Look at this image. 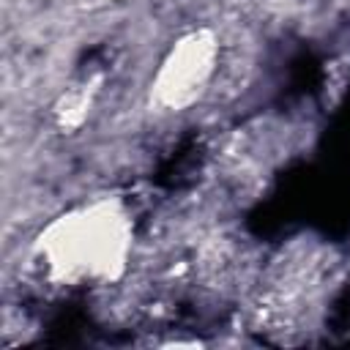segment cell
I'll return each instance as SVG.
<instances>
[{"instance_id":"2","label":"cell","mask_w":350,"mask_h":350,"mask_svg":"<svg viewBox=\"0 0 350 350\" xmlns=\"http://www.w3.org/2000/svg\"><path fill=\"white\" fill-rule=\"evenodd\" d=\"M224 46L219 30L194 25L180 30L159 55L150 79L148 101L164 115H183L194 109L219 82Z\"/></svg>"},{"instance_id":"4","label":"cell","mask_w":350,"mask_h":350,"mask_svg":"<svg viewBox=\"0 0 350 350\" xmlns=\"http://www.w3.org/2000/svg\"><path fill=\"white\" fill-rule=\"evenodd\" d=\"M104 3H118V0H104Z\"/></svg>"},{"instance_id":"3","label":"cell","mask_w":350,"mask_h":350,"mask_svg":"<svg viewBox=\"0 0 350 350\" xmlns=\"http://www.w3.org/2000/svg\"><path fill=\"white\" fill-rule=\"evenodd\" d=\"M101 85H104L101 74H85L57 93L49 115L60 134H77L90 123L101 98Z\"/></svg>"},{"instance_id":"1","label":"cell","mask_w":350,"mask_h":350,"mask_svg":"<svg viewBox=\"0 0 350 350\" xmlns=\"http://www.w3.org/2000/svg\"><path fill=\"white\" fill-rule=\"evenodd\" d=\"M137 221L129 202L118 194L85 197L33 235L30 257L36 271L60 287L118 284L134 260Z\"/></svg>"}]
</instances>
